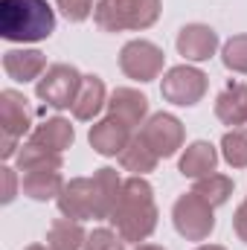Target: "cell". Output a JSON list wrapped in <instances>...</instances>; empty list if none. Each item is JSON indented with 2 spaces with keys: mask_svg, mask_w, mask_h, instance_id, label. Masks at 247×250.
<instances>
[{
  "mask_svg": "<svg viewBox=\"0 0 247 250\" xmlns=\"http://www.w3.org/2000/svg\"><path fill=\"white\" fill-rule=\"evenodd\" d=\"M123 192V178L117 169L105 166L93 178H73L67 181L62 195L56 198L64 218L87 221V218H111Z\"/></svg>",
  "mask_w": 247,
  "mask_h": 250,
  "instance_id": "obj_1",
  "label": "cell"
},
{
  "mask_svg": "<svg viewBox=\"0 0 247 250\" xmlns=\"http://www.w3.org/2000/svg\"><path fill=\"white\" fill-rule=\"evenodd\" d=\"M108 221L114 224V230L128 245L145 242L157 230V204H154L151 184L145 178H140V175H131L128 181H123L120 201H117Z\"/></svg>",
  "mask_w": 247,
  "mask_h": 250,
  "instance_id": "obj_2",
  "label": "cell"
},
{
  "mask_svg": "<svg viewBox=\"0 0 247 250\" xmlns=\"http://www.w3.org/2000/svg\"><path fill=\"white\" fill-rule=\"evenodd\" d=\"M56 32V12L47 0H0V35L15 44H35Z\"/></svg>",
  "mask_w": 247,
  "mask_h": 250,
  "instance_id": "obj_3",
  "label": "cell"
},
{
  "mask_svg": "<svg viewBox=\"0 0 247 250\" xmlns=\"http://www.w3.org/2000/svg\"><path fill=\"white\" fill-rule=\"evenodd\" d=\"M160 12V0H99L93 21L102 32H140L154 26Z\"/></svg>",
  "mask_w": 247,
  "mask_h": 250,
  "instance_id": "obj_4",
  "label": "cell"
},
{
  "mask_svg": "<svg viewBox=\"0 0 247 250\" xmlns=\"http://www.w3.org/2000/svg\"><path fill=\"white\" fill-rule=\"evenodd\" d=\"M32 114L26 105V96L6 87L0 90V154L9 160L18 154V143L29 134Z\"/></svg>",
  "mask_w": 247,
  "mask_h": 250,
  "instance_id": "obj_5",
  "label": "cell"
},
{
  "mask_svg": "<svg viewBox=\"0 0 247 250\" xmlns=\"http://www.w3.org/2000/svg\"><path fill=\"white\" fill-rule=\"evenodd\" d=\"M172 224L186 242H206L215 230V207H209L201 195L186 192L172 207Z\"/></svg>",
  "mask_w": 247,
  "mask_h": 250,
  "instance_id": "obj_6",
  "label": "cell"
},
{
  "mask_svg": "<svg viewBox=\"0 0 247 250\" xmlns=\"http://www.w3.org/2000/svg\"><path fill=\"white\" fill-rule=\"evenodd\" d=\"M79 84H82V73L73 64H50L47 73L35 82V96L44 105L64 111V108H73Z\"/></svg>",
  "mask_w": 247,
  "mask_h": 250,
  "instance_id": "obj_7",
  "label": "cell"
},
{
  "mask_svg": "<svg viewBox=\"0 0 247 250\" xmlns=\"http://www.w3.org/2000/svg\"><path fill=\"white\" fill-rule=\"evenodd\" d=\"M160 93L172 105L192 108L206 96V73L198 67H189V64H178V67L166 70V76L160 82Z\"/></svg>",
  "mask_w": 247,
  "mask_h": 250,
  "instance_id": "obj_8",
  "label": "cell"
},
{
  "mask_svg": "<svg viewBox=\"0 0 247 250\" xmlns=\"http://www.w3.org/2000/svg\"><path fill=\"white\" fill-rule=\"evenodd\" d=\"M163 62H166L163 50L145 38L128 41L120 50V70L134 82H154L163 73Z\"/></svg>",
  "mask_w": 247,
  "mask_h": 250,
  "instance_id": "obj_9",
  "label": "cell"
},
{
  "mask_svg": "<svg viewBox=\"0 0 247 250\" xmlns=\"http://www.w3.org/2000/svg\"><path fill=\"white\" fill-rule=\"evenodd\" d=\"M140 140L157 154V157H175L178 154V148H184V123L178 120V117H172V114H151L143 128H140Z\"/></svg>",
  "mask_w": 247,
  "mask_h": 250,
  "instance_id": "obj_10",
  "label": "cell"
},
{
  "mask_svg": "<svg viewBox=\"0 0 247 250\" xmlns=\"http://www.w3.org/2000/svg\"><path fill=\"white\" fill-rule=\"evenodd\" d=\"M131 131L134 128H128L125 123H120L117 117H105V120L90 125L87 140H90V148L96 154H102V157H120L125 151V146L134 140Z\"/></svg>",
  "mask_w": 247,
  "mask_h": 250,
  "instance_id": "obj_11",
  "label": "cell"
},
{
  "mask_svg": "<svg viewBox=\"0 0 247 250\" xmlns=\"http://www.w3.org/2000/svg\"><path fill=\"white\" fill-rule=\"evenodd\" d=\"M175 44L186 62H209L218 53V32L206 23H186Z\"/></svg>",
  "mask_w": 247,
  "mask_h": 250,
  "instance_id": "obj_12",
  "label": "cell"
},
{
  "mask_svg": "<svg viewBox=\"0 0 247 250\" xmlns=\"http://www.w3.org/2000/svg\"><path fill=\"white\" fill-rule=\"evenodd\" d=\"M108 117H117L128 128H137L148 117V99L134 87H117L108 96Z\"/></svg>",
  "mask_w": 247,
  "mask_h": 250,
  "instance_id": "obj_13",
  "label": "cell"
},
{
  "mask_svg": "<svg viewBox=\"0 0 247 250\" xmlns=\"http://www.w3.org/2000/svg\"><path fill=\"white\" fill-rule=\"evenodd\" d=\"M102 108H108V93H105V82L99 76H82L79 93L73 99V117L79 123H90L93 117L102 114Z\"/></svg>",
  "mask_w": 247,
  "mask_h": 250,
  "instance_id": "obj_14",
  "label": "cell"
},
{
  "mask_svg": "<svg viewBox=\"0 0 247 250\" xmlns=\"http://www.w3.org/2000/svg\"><path fill=\"white\" fill-rule=\"evenodd\" d=\"M218 166V151L212 143L206 140H195L192 146H186V151L181 154V175L184 178H192V181H201L206 175H212Z\"/></svg>",
  "mask_w": 247,
  "mask_h": 250,
  "instance_id": "obj_15",
  "label": "cell"
},
{
  "mask_svg": "<svg viewBox=\"0 0 247 250\" xmlns=\"http://www.w3.org/2000/svg\"><path fill=\"white\" fill-rule=\"evenodd\" d=\"M3 70L15 82H35L47 70V56L38 50H9L3 53Z\"/></svg>",
  "mask_w": 247,
  "mask_h": 250,
  "instance_id": "obj_16",
  "label": "cell"
},
{
  "mask_svg": "<svg viewBox=\"0 0 247 250\" xmlns=\"http://www.w3.org/2000/svg\"><path fill=\"white\" fill-rule=\"evenodd\" d=\"M21 189L32 201H53L64 189L62 169H29L21 172Z\"/></svg>",
  "mask_w": 247,
  "mask_h": 250,
  "instance_id": "obj_17",
  "label": "cell"
},
{
  "mask_svg": "<svg viewBox=\"0 0 247 250\" xmlns=\"http://www.w3.org/2000/svg\"><path fill=\"white\" fill-rule=\"evenodd\" d=\"M215 117L224 125H245L247 123V84L245 82H230L218 99H215Z\"/></svg>",
  "mask_w": 247,
  "mask_h": 250,
  "instance_id": "obj_18",
  "label": "cell"
},
{
  "mask_svg": "<svg viewBox=\"0 0 247 250\" xmlns=\"http://www.w3.org/2000/svg\"><path fill=\"white\" fill-rule=\"evenodd\" d=\"M29 140L38 143V146H44V148H50V151H56V154H64L73 146L76 131H73V125L67 123L64 117H53L47 123L35 125L32 134H29Z\"/></svg>",
  "mask_w": 247,
  "mask_h": 250,
  "instance_id": "obj_19",
  "label": "cell"
},
{
  "mask_svg": "<svg viewBox=\"0 0 247 250\" xmlns=\"http://www.w3.org/2000/svg\"><path fill=\"white\" fill-rule=\"evenodd\" d=\"M84 227L76 218H56L47 230V248L50 250H82L84 248Z\"/></svg>",
  "mask_w": 247,
  "mask_h": 250,
  "instance_id": "obj_20",
  "label": "cell"
},
{
  "mask_svg": "<svg viewBox=\"0 0 247 250\" xmlns=\"http://www.w3.org/2000/svg\"><path fill=\"white\" fill-rule=\"evenodd\" d=\"M157 160H160V157L140 140V134L125 146V151L120 154V166H123L125 172H131V175H140V178L148 175V172H154Z\"/></svg>",
  "mask_w": 247,
  "mask_h": 250,
  "instance_id": "obj_21",
  "label": "cell"
},
{
  "mask_svg": "<svg viewBox=\"0 0 247 250\" xmlns=\"http://www.w3.org/2000/svg\"><path fill=\"white\" fill-rule=\"evenodd\" d=\"M15 160H18V172H29V169H62V154H56V151H50V148H44V146H38L32 140H26L21 146V151L15 154Z\"/></svg>",
  "mask_w": 247,
  "mask_h": 250,
  "instance_id": "obj_22",
  "label": "cell"
},
{
  "mask_svg": "<svg viewBox=\"0 0 247 250\" xmlns=\"http://www.w3.org/2000/svg\"><path fill=\"white\" fill-rule=\"evenodd\" d=\"M192 192H195V195H201L209 207H224V204L230 201V195H233V178L212 172V175H206V178L195 181Z\"/></svg>",
  "mask_w": 247,
  "mask_h": 250,
  "instance_id": "obj_23",
  "label": "cell"
},
{
  "mask_svg": "<svg viewBox=\"0 0 247 250\" xmlns=\"http://www.w3.org/2000/svg\"><path fill=\"white\" fill-rule=\"evenodd\" d=\"M221 157L233 169H247V131L233 128L221 137Z\"/></svg>",
  "mask_w": 247,
  "mask_h": 250,
  "instance_id": "obj_24",
  "label": "cell"
},
{
  "mask_svg": "<svg viewBox=\"0 0 247 250\" xmlns=\"http://www.w3.org/2000/svg\"><path fill=\"white\" fill-rule=\"evenodd\" d=\"M221 62H224L227 70L247 76V35H233V38L224 44V50H221Z\"/></svg>",
  "mask_w": 247,
  "mask_h": 250,
  "instance_id": "obj_25",
  "label": "cell"
},
{
  "mask_svg": "<svg viewBox=\"0 0 247 250\" xmlns=\"http://www.w3.org/2000/svg\"><path fill=\"white\" fill-rule=\"evenodd\" d=\"M125 245H128V242H125L117 230L96 227V230H90V233H87L84 248H82V250H125Z\"/></svg>",
  "mask_w": 247,
  "mask_h": 250,
  "instance_id": "obj_26",
  "label": "cell"
},
{
  "mask_svg": "<svg viewBox=\"0 0 247 250\" xmlns=\"http://www.w3.org/2000/svg\"><path fill=\"white\" fill-rule=\"evenodd\" d=\"M56 6H59V12H62L67 21H73V23H82V21H87L90 15H93V0H56Z\"/></svg>",
  "mask_w": 247,
  "mask_h": 250,
  "instance_id": "obj_27",
  "label": "cell"
},
{
  "mask_svg": "<svg viewBox=\"0 0 247 250\" xmlns=\"http://www.w3.org/2000/svg\"><path fill=\"white\" fill-rule=\"evenodd\" d=\"M0 172H3V204H12L15 195H18V178H15V169L3 166Z\"/></svg>",
  "mask_w": 247,
  "mask_h": 250,
  "instance_id": "obj_28",
  "label": "cell"
},
{
  "mask_svg": "<svg viewBox=\"0 0 247 250\" xmlns=\"http://www.w3.org/2000/svg\"><path fill=\"white\" fill-rule=\"evenodd\" d=\"M233 230H236V236L247 245V198L242 201V207H239L236 215H233Z\"/></svg>",
  "mask_w": 247,
  "mask_h": 250,
  "instance_id": "obj_29",
  "label": "cell"
},
{
  "mask_svg": "<svg viewBox=\"0 0 247 250\" xmlns=\"http://www.w3.org/2000/svg\"><path fill=\"white\" fill-rule=\"evenodd\" d=\"M134 250H166V248H160V245H137Z\"/></svg>",
  "mask_w": 247,
  "mask_h": 250,
  "instance_id": "obj_30",
  "label": "cell"
},
{
  "mask_svg": "<svg viewBox=\"0 0 247 250\" xmlns=\"http://www.w3.org/2000/svg\"><path fill=\"white\" fill-rule=\"evenodd\" d=\"M195 250H227V248H221V245H198Z\"/></svg>",
  "mask_w": 247,
  "mask_h": 250,
  "instance_id": "obj_31",
  "label": "cell"
},
{
  "mask_svg": "<svg viewBox=\"0 0 247 250\" xmlns=\"http://www.w3.org/2000/svg\"><path fill=\"white\" fill-rule=\"evenodd\" d=\"M26 250H50V248H47V245H29Z\"/></svg>",
  "mask_w": 247,
  "mask_h": 250,
  "instance_id": "obj_32",
  "label": "cell"
}]
</instances>
